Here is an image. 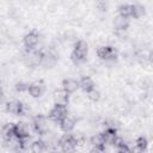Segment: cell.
I'll return each mask as SVG.
<instances>
[{"label":"cell","instance_id":"6da1fadb","mask_svg":"<svg viewBox=\"0 0 153 153\" xmlns=\"http://www.w3.org/2000/svg\"><path fill=\"white\" fill-rule=\"evenodd\" d=\"M86 55H87V43L85 41L80 39L75 43L71 57H72L74 63L79 65V63H82L86 60Z\"/></svg>","mask_w":153,"mask_h":153},{"label":"cell","instance_id":"7a4b0ae2","mask_svg":"<svg viewBox=\"0 0 153 153\" xmlns=\"http://www.w3.org/2000/svg\"><path fill=\"white\" fill-rule=\"evenodd\" d=\"M59 146H60L62 153H73L76 148V140H75L74 135H72V134L63 135L59 140Z\"/></svg>","mask_w":153,"mask_h":153},{"label":"cell","instance_id":"3957f363","mask_svg":"<svg viewBox=\"0 0 153 153\" xmlns=\"http://www.w3.org/2000/svg\"><path fill=\"white\" fill-rule=\"evenodd\" d=\"M67 116V108L63 105H56L49 112V120L53 122H60Z\"/></svg>","mask_w":153,"mask_h":153},{"label":"cell","instance_id":"277c9868","mask_svg":"<svg viewBox=\"0 0 153 153\" xmlns=\"http://www.w3.org/2000/svg\"><path fill=\"white\" fill-rule=\"evenodd\" d=\"M32 126H33V129L37 134L39 135H44L47 134V130H48V124H47V120L45 117L41 116V115H37L33 117V121H32Z\"/></svg>","mask_w":153,"mask_h":153},{"label":"cell","instance_id":"5b68a950","mask_svg":"<svg viewBox=\"0 0 153 153\" xmlns=\"http://www.w3.org/2000/svg\"><path fill=\"white\" fill-rule=\"evenodd\" d=\"M97 55L103 60H115L117 57V51L112 47H99L97 49Z\"/></svg>","mask_w":153,"mask_h":153},{"label":"cell","instance_id":"8992f818","mask_svg":"<svg viewBox=\"0 0 153 153\" xmlns=\"http://www.w3.org/2000/svg\"><path fill=\"white\" fill-rule=\"evenodd\" d=\"M38 41H39L38 33L36 31H31V32L25 35V37H24V45L30 50V49H33L37 45Z\"/></svg>","mask_w":153,"mask_h":153},{"label":"cell","instance_id":"52a82bcc","mask_svg":"<svg viewBox=\"0 0 153 153\" xmlns=\"http://www.w3.org/2000/svg\"><path fill=\"white\" fill-rule=\"evenodd\" d=\"M14 136L18 139H29L30 130L25 123H17L14 124Z\"/></svg>","mask_w":153,"mask_h":153},{"label":"cell","instance_id":"ba28073f","mask_svg":"<svg viewBox=\"0 0 153 153\" xmlns=\"http://www.w3.org/2000/svg\"><path fill=\"white\" fill-rule=\"evenodd\" d=\"M79 88V81L75 79H65L62 82V90H65L67 93H73Z\"/></svg>","mask_w":153,"mask_h":153},{"label":"cell","instance_id":"9c48e42d","mask_svg":"<svg viewBox=\"0 0 153 153\" xmlns=\"http://www.w3.org/2000/svg\"><path fill=\"white\" fill-rule=\"evenodd\" d=\"M54 99L56 105H63L66 106L68 103V93L65 90H57L54 92Z\"/></svg>","mask_w":153,"mask_h":153},{"label":"cell","instance_id":"30bf717a","mask_svg":"<svg viewBox=\"0 0 153 153\" xmlns=\"http://www.w3.org/2000/svg\"><path fill=\"white\" fill-rule=\"evenodd\" d=\"M129 25V22H128V18H124L122 16H117L115 17L114 19V26L116 29V31H126L127 27Z\"/></svg>","mask_w":153,"mask_h":153},{"label":"cell","instance_id":"8fae6325","mask_svg":"<svg viewBox=\"0 0 153 153\" xmlns=\"http://www.w3.org/2000/svg\"><path fill=\"white\" fill-rule=\"evenodd\" d=\"M23 106L17 100H11L6 104V111L10 112V114H13V115H20L22 111H23Z\"/></svg>","mask_w":153,"mask_h":153},{"label":"cell","instance_id":"7c38bea8","mask_svg":"<svg viewBox=\"0 0 153 153\" xmlns=\"http://www.w3.org/2000/svg\"><path fill=\"white\" fill-rule=\"evenodd\" d=\"M55 63H56V55L54 53H51V51L43 53L41 65H43L45 67H53Z\"/></svg>","mask_w":153,"mask_h":153},{"label":"cell","instance_id":"4fadbf2b","mask_svg":"<svg viewBox=\"0 0 153 153\" xmlns=\"http://www.w3.org/2000/svg\"><path fill=\"white\" fill-rule=\"evenodd\" d=\"M79 87H80L84 92L88 93L90 91L94 90V82H93V80H92L91 78H88V76H84V78L79 81Z\"/></svg>","mask_w":153,"mask_h":153},{"label":"cell","instance_id":"5bb4252c","mask_svg":"<svg viewBox=\"0 0 153 153\" xmlns=\"http://www.w3.org/2000/svg\"><path fill=\"white\" fill-rule=\"evenodd\" d=\"M102 134H103L105 145H106V143L112 145L114 141H115V139L117 137V131H116V129H114V128H108V129H105V131L102 133Z\"/></svg>","mask_w":153,"mask_h":153},{"label":"cell","instance_id":"9a60e30c","mask_svg":"<svg viewBox=\"0 0 153 153\" xmlns=\"http://www.w3.org/2000/svg\"><path fill=\"white\" fill-rule=\"evenodd\" d=\"M29 93L32 96V97H41L43 91H44V87L41 82H33L29 86Z\"/></svg>","mask_w":153,"mask_h":153},{"label":"cell","instance_id":"2e32d148","mask_svg":"<svg viewBox=\"0 0 153 153\" xmlns=\"http://www.w3.org/2000/svg\"><path fill=\"white\" fill-rule=\"evenodd\" d=\"M74 126H75L74 120L71 118V117H68V116H66L63 120L60 121V127H61V129H62L63 131H66V133L72 131V130L74 129Z\"/></svg>","mask_w":153,"mask_h":153},{"label":"cell","instance_id":"e0dca14e","mask_svg":"<svg viewBox=\"0 0 153 153\" xmlns=\"http://www.w3.org/2000/svg\"><path fill=\"white\" fill-rule=\"evenodd\" d=\"M147 148V139L143 137V136H139L136 139V145H135V148L131 149L133 153H143Z\"/></svg>","mask_w":153,"mask_h":153},{"label":"cell","instance_id":"ac0fdd59","mask_svg":"<svg viewBox=\"0 0 153 153\" xmlns=\"http://www.w3.org/2000/svg\"><path fill=\"white\" fill-rule=\"evenodd\" d=\"M2 137L5 141L14 137V124L8 123L2 128Z\"/></svg>","mask_w":153,"mask_h":153},{"label":"cell","instance_id":"d6986e66","mask_svg":"<svg viewBox=\"0 0 153 153\" xmlns=\"http://www.w3.org/2000/svg\"><path fill=\"white\" fill-rule=\"evenodd\" d=\"M91 143L93 145V147H99V148H103L105 147V141H104V137H103V134L99 133V134H94L92 137H91Z\"/></svg>","mask_w":153,"mask_h":153},{"label":"cell","instance_id":"ffe728a7","mask_svg":"<svg viewBox=\"0 0 153 153\" xmlns=\"http://www.w3.org/2000/svg\"><path fill=\"white\" fill-rule=\"evenodd\" d=\"M45 149V145L43 140H37L33 141L31 143V152L32 153H43V151Z\"/></svg>","mask_w":153,"mask_h":153},{"label":"cell","instance_id":"44dd1931","mask_svg":"<svg viewBox=\"0 0 153 153\" xmlns=\"http://www.w3.org/2000/svg\"><path fill=\"white\" fill-rule=\"evenodd\" d=\"M131 8H133V5H129V4H123L118 7V12H120V16L124 17V18H128V17H131Z\"/></svg>","mask_w":153,"mask_h":153},{"label":"cell","instance_id":"7402d4cb","mask_svg":"<svg viewBox=\"0 0 153 153\" xmlns=\"http://www.w3.org/2000/svg\"><path fill=\"white\" fill-rule=\"evenodd\" d=\"M143 14H145V8L141 5H133L131 17H134V18H141Z\"/></svg>","mask_w":153,"mask_h":153},{"label":"cell","instance_id":"603a6c76","mask_svg":"<svg viewBox=\"0 0 153 153\" xmlns=\"http://www.w3.org/2000/svg\"><path fill=\"white\" fill-rule=\"evenodd\" d=\"M88 96V99L91 100V102H98L99 99H100V93L97 91V90H92V91H90L88 93H87Z\"/></svg>","mask_w":153,"mask_h":153},{"label":"cell","instance_id":"cb8c5ba5","mask_svg":"<svg viewBox=\"0 0 153 153\" xmlns=\"http://www.w3.org/2000/svg\"><path fill=\"white\" fill-rule=\"evenodd\" d=\"M29 84H26V82H18L17 84V86H16V88H17V91H19V92H23V91H27L29 90Z\"/></svg>","mask_w":153,"mask_h":153},{"label":"cell","instance_id":"d4e9b609","mask_svg":"<svg viewBox=\"0 0 153 153\" xmlns=\"http://www.w3.org/2000/svg\"><path fill=\"white\" fill-rule=\"evenodd\" d=\"M117 153H133V151L127 145H123V146L117 148Z\"/></svg>","mask_w":153,"mask_h":153},{"label":"cell","instance_id":"484cf974","mask_svg":"<svg viewBox=\"0 0 153 153\" xmlns=\"http://www.w3.org/2000/svg\"><path fill=\"white\" fill-rule=\"evenodd\" d=\"M116 36L120 39H126L127 38V32L126 31H116Z\"/></svg>","mask_w":153,"mask_h":153},{"label":"cell","instance_id":"4316f807","mask_svg":"<svg viewBox=\"0 0 153 153\" xmlns=\"http://www.w3.org/2000/svg\"><path fill=\"white\" fill-rule=\"evenodd\" d=\"M90 153H104V149L103 148H99V147H93L90 151Z\"/></svg>","mask_w":153,"mask_h":153},{"label":"cell","instance_id":"83f0119b","mask_svg":"<svg viewBox=\"0 0 153 153\" xmlns=\"http://www.w3.org/2000/svg\"><path fill=\"white\" fill-rule=\"evenodd\" d=\"M4 98V91H2V88H1V86H0V100Z\"/></svg>","mask_w":153,"mask_h":153},{"label":"cell","instance_id":"f1b7e54d","mask_svg":"<svg viewBox=\"0 0 153 153\" xmlns=\"http://www.w3.org/2000/svg\"><path fill=\"white\" fill-rule=\"evenodd\" d=\"M50 153H60V152H57V151H51Z\"/></svg>","mask_w":153,"mask_h":153}]
</instances>
